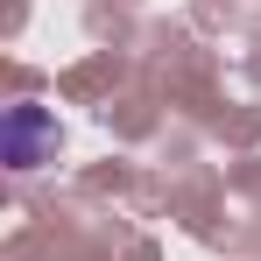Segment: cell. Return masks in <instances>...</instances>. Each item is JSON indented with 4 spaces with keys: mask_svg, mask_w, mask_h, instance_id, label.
Here are the masks:
<instances>
[{
    "mask_svg": "<svg viewBox=\"0 0 261 261\" xmlns=\"http://www.w3.org/2000/svg\"><path fill=\"white\" fill-rule=\"evenodd\" d=\"M57 113L49 106H36V99H21V106H7V120H0V163L14 176L43 170V163H57Z\"/></svg>",
    "mask_w": 261,
    "mask_h": 261,
    "instance_id": "obj_1",
    "label": "cell"
}]
</instances>
